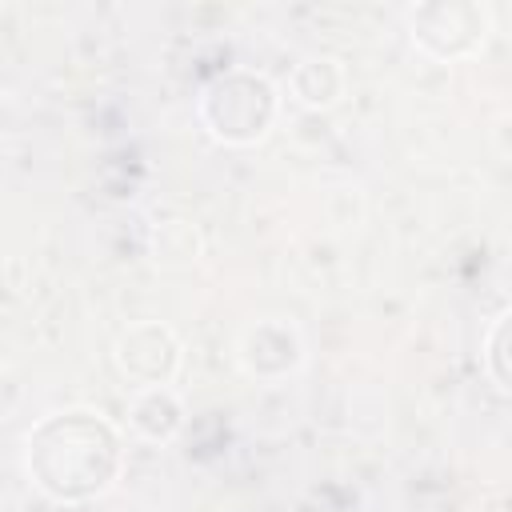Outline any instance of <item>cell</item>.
Here are the masks:
<instances>
[{
	"instance_id": "1",
	"label": "cell",
	"mask_w": 512,
	"mask_h": 512,
	"mask_svg": "<svg viewBox=\"0 0 512 512\" xmlns=\"http://www.w3.org/2000/svg\"><path fill=\"white\" fill-rule=\"evenodd\" d=\"M244 88H236V76H224V80H216L212 84V92H224V100H228V112H220V116H212L208 124H212V132L216 136H224V140H252L248 136V128H244V120H240V112L248 108L252 116H260V120H268L272 116V88H268V80L264 76H248L244 72V80H240Z\"/></svg>"
}]
</instances>
